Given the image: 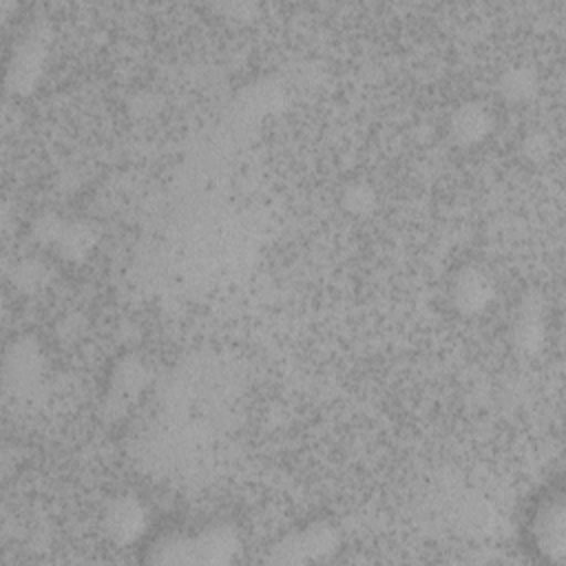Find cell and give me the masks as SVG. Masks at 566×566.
<instances>
[{
    "label": "cell",
    "instance_id": "obj_1",
    "mask_svg": "<svg viewBox=\"0 0 566 566\" xmlns=\"http://www.w3.org/2000/svg\"><path fill=\"white\" fill-rule=\"evenodd\" d=\"M243 535L228 520H210L190 531H166L155 535L142 559L146 564H206L226 566L243 557Z\"/></svg>",
    "mask_w": 566,
    "mask_h": 566
},
{
    "label": "cell",
    "instance_id": "obj_2",
    "mask_svg": "<svg viewBox=\"0 0 566 566\" xmlns=\"http://www.w3.org/2000/svg\"><path fill=\"white\" fill-rule=\"evenodd\" d=\"M343 546L340 531L334 522L316 517L283 533L268 553L270 564H323L338 555Z\"/></svg>",
    "mask_w": 566,
    "mask_h": 566
},
{
    "label": "cell",
    "instance_id": "obj_3",
    "mask_svg": "<svg viewBox=\"0 0 566 566\" xmlns=\"http://www.w3.org/2000/svg\"><path fill=\"white\" fill-rule=\"evenodd\" d=\"M153 526V509L139 493L119 491L111 495L99 511V528L117 548L142 544Z\"/></svg>",
    "mask_w": 566,
    "mask_h": 566
},
{
    "label": "cell",
    "instance_id": "obj_4",
    "mask_svg": "<svg viewBox=\"0 0 566 566\" xmlns=\"http://www.w3.org/2000/svg\"><path fill=\"white\" fill-rule=\"evenodd\" d=\"M531 551L548 562L562 564L566 557V506L562 489L546 491L533 506L526 522Z\"/></svg>",
    "mask_w": 566,
    "mask_h": 566
},
{
    "label": "cell",
    "instance_id": "obj_5",
    "mask_svg": "<svg viewBox=\"0 0 566 566\" xmlns=\"http://www.w3.org/2000/svg\"><path fill=\"white\" fill-rule=\"evenodd\" d=\"M51 49V27L44 20L31 22L22 29L18 35L11 55H9V69H7V86L15 95L31 93L49 60Z\"/></svg>",
    "mask_w": 566,
    "mask_h": 566
},
{
    "label": "cell",
    "instance_id": "obj_6",
    "mask_svg": "<svg viewBox=\"0 0 566 566\" xmlns=\"http://www.w3.org/2000/svg\"><path fill=\"white\" fill-rule=\"evenodd\" d=\"M153 367L137 354H124L106 378L104 411L111 420L126 418L153 387Z\"/></svg>",
    "mask_w": 566,
    "mask_h": 566
},
{
    "label": "cell",
    "instance_id": "obj_7",
    "mask_svg": "<svg viewBox=\"0 0 566 566\" xmlns=\"http://www.w3.org/2000/svg\"><path fill=\"white\" fill-rule=\"evenodd\" d=\"M497 296L493 272L478 263H460L447 279V301L451 310L464 318L482 316Z\"/></svg>",
    "mask_w": 566,
    "mask_h": 566
},
{
    "label": "cell",
    "instance_id": "obj_8",
    "mask_svg": "<svg viewBox=\"0 0 566 566\" xmlns=\"http://www.w3.org/2000/svg\"><path fill=\"white\" fill-rule=\"evenodd\" d=\"M44 376V354L40 345L29 338H15L4 354V389L15 396H27L40 387Z\"/></svg>",
    "mask_w": 566,
    "mask_h": 566
},
{
    "label": "cell",
    "instance_id": "obj_9",
    "mask_svg": "<svg viewBox=\"0 0 566 566\" xmlns=\"http://www.w3.org/2000/svg\"><path fill=\"white\" fill-rule=\"evenodd\" d=\"M495 130V113L482 99H462L447 115V135L458 146L484 144Z\"/></svg>",
    "mask_w": 566,
    "mask_h": 566
},
{
    "label": "cell",
    "instance_id": "obj_10",
    "mask_svg": "<svg viewBox=\"0 0 566 566\" xmlns=\"http://www.w3.org/2000/svg\"><path fill=\"white\" fill-rule=\"evenodd\" d=\"M99 243V228L91 219L64 217L51 250L69 263H82Z\"/></svg>",
    "mask_w": 566,
    "mask_h": 566
},
{
    "label": "cell",
    "instance_id": "obj_11",
    "mask_svg": "<svg viewBox=\"0 0 566 566\" xmlns=\"http://www.w3.org/2000/svg\"><path fill=\"white\" fill-rule=\"evenodd\" d=\"M511 338L522 354H537L546 340V312L535 294H526L515 307Z\"/></svg>",
    "mask_w": 566,
    "mask_h": 566
},
{
    "label": "cell",
    "instance_id": "obj_12",
    "mask_svg": "<svg viewBox=\"0 0 566 566\" xmlns=\"http://www.w3.org/2000/svg\"><path fill=\"white\" fill-rule=\"evenodd\" d=\"M495 91L509 104H526L539 91V75L531 64H509L504 71H500L495 80Z\"/></svg>",
    "mask_w": 566,
    "mask_h": 566
},
{
    "label": "cell",
    "instance_id": "obj_13",
    "mask_svg": "<svg viewBox=\"0 0 566 566\" xmlns=\"http://www.w3.org/2000/svg\"><path fill=\"white\" fill-rule=\"evenodd\" d=\"M338 203L347 214L356 219L369 217L378 208V190L369 179L352 177L340 186Z\"/></svg>",
    "mask_w": 566,
    "mask_h": 566
},
{
    "label": "cell",
    "instance_id": "obj_14",
    "mask_svg": "<svg viewBox=\"0 0 566 566\" xmlns=\"http://www.w3.org/2000/svg\"><path fill=\"white\" fill-rule=\"evenodd\" d=\"M46 265L38 259H24L15 268V285L20 290H38L46 283Z\"/></svg>",
    "mask_w": 566,
    "mask_h": 566
},
{
    "label": "cell",
    "instance_id": "obj_15",
    "mask_svg": "<svg viewBox=\"0 0 566 566\" xmlns=\"http://www.w3.org/2000/svg\"><path fill=\"white\" fill-rule=\"evenodd\" d=\"M522 146H524V155L533 161H539L548 155V137L542 133H528L522 139Z\"/></svg>",
    "mask_w": 566,
    "mask_h": 566
},
{
    "label": "cell",
    "instance_id": "obj_16",
    "mask_svg": "<svg viewBox=\"0 0 566 566\" xmlns=\"http://www.w3.org/2000/svg\"><path fill=\"white\" fill-rule=\"evenodd\" d=\"M219 11H223V15L228 18H254L259 7L252 2H226V4H217Z\"/></svg>",
    "mask_w": 566,
    "mask_h": 566
}]
</instances>
